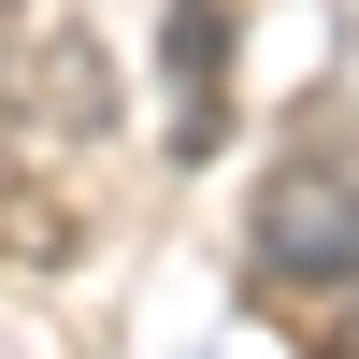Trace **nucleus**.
Returning a JSON list of instances; mask_svg holds the SVG:
<instances>
[{
    "label": "nucleus",
    "instance_id": "f257e3e1",
    "mask_svg": "<svg viewBox=\"0 0 359 359\" xmlns=\"http://www.w3.org/2000/svg\"><path fill=\"white\" fill-rule=\"evenodd\" d=\"M101 115H115V72H101V43H86L72 15H43L0 57V130L15 144H101Z\"/></svg>",
    "mask_w": 359,
    "mask_h": 359
},
{
    "label": "nucleus",
    "instance_id": "f03ea898",
    "mask_svg": "<svg viewBox=\"0 0 359 359\" xmlns=\"http://www.w3.org/2000/svg\"><path fill=\"white\" fill-rule=\"evenodd\" d=\"M259 273L273 287H359V172H287L259 201Z\"/></svg>",
    "mask_w": 359,
    "mask_h": 359
},
{
    "label": "nucleus",
    "instance_id": "7ed1b4c3",
    "mask_svg": "<svg viewBox=\"0 0 359 359\" xmlns=\"http://www.w3.org/2000/svg\"><path fill=\"white\" fill-rule=\"evenodd\" d=\"M230 130V0H172V144L216 158Z\"/></svg>",
    "mask_w": 359,
    "mask_h": 359
}]
</instances>
